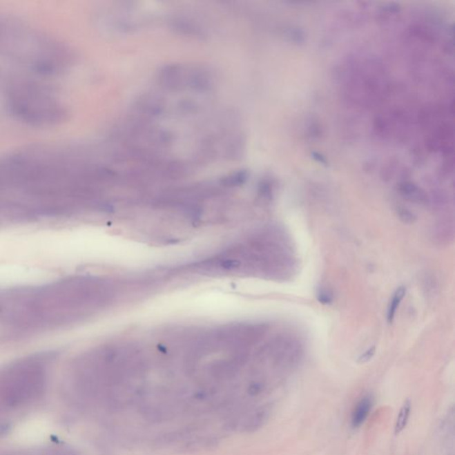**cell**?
I'll use <instances>...</instances> for the list:
<instances>
[{"instance_id":"4","label":"cell","mask_w":455,"mask_h":455,"mask_svg":"<svg viewBox=\"0 0 455 455\" xmlns=\"http://www.w3.org/2000/svg\"><path fill=\"white\" fill-rule=\"evenodd\" d=\"M48 358L30 356L0 368V412L30 403L44 392Z\"/></svg>"},{"instance_id":"9","label":"cell","mask_w":455,"mask_h":455,"mask_svg":"<svg viewBox=\"0 0 455 455\" xmlns=\"http://www.w3.org/2000/svg\"><path fill=\"white\" fill-rule=\"evenodd\" d=\"M399 219L405 224H413L416 222V216L411 213L409 210L401 209L398 211Z\"/></svg>"},{"instance_id":"13","label":"cell","mask_w":455,"mask_h":455,"mask_svg":"<svg viewBox=\"0 0 455 455\" xmlns=\"http://www.w3.org/2000/svg\"><path fill=\"white\" fill-rule=\"evenodd\" d=\"M318 302L323 303V304H328L333 301L332 296L329 293H327L326 291L320 292V295L318 296Z\"/></svg>"},{"instance_id":"5","label":"cell","mask_w":455,"mask_h":455,"mask_svg":"<svg viewBox=\"0 0 455 455\" xmlns=\"http://www.w3.org/2000/svg\"><path fill=\"white\" fill-rule=\"evenodd\" d=\"M372 407L373 399L370 396H365L358 402L351 414L352 428L358 429L366 422Z\"/></svg>"},{"instance_id":"10","label":"cell","mask_w":455,"mask_h":455,"mask_svg":"<svg viewBox=\"0 0 455 455\" xmlns=\"http://www.w3.org/2000/svg\"><path fill=\"white\" fill-rule=\"evenodd\" d=\"M376 348L373 346L372 348L368 349L367 351H365L363 354L358 358V362L359 364H366L367 362H369L371 359L374 358V356L376 355Z\"/></svg>"},{"instance_id":"8","label":"cell","mask_w":455,"mask_h":455,"mask_svg":"<svg viewBox=\"0 0 455 455\" xmlns=\"http://www.w3.org/2000/svg\"><path fill=\"white\" fill-rule=\"evenodd\" d=\"M411 413V401L409 399L404 402L403 405L399 411L397 418V422L395 425V434H399L403 432L405 427L407 425L408 420H409Z\"/></svg>"},{"instance_id":"3","label":"cell","mask_w":455,"mask_h":455,"mask_svg":"<svg viewBox=\"0 0 455 455\" xmlns=\"http://www.w3.org/2000/svg\"><path fill=\"white\" fill-rule=\"evenodd\" d=\"M7 101L11 113L27 125L48 128L66 119L68 111L50 88L32 79L9 84Z\"/></svg>"},{"instance_id":"1","label":"cell","mask_w":455,"mask_h":455,"mask_svg":"<svg viewBox=\"0 0 455 455\" xmlns=\"http://www.w3.org/2000/svg\"><path fill=\"white\" fill-rule=\"evenodd\" d=\"M97 175L58 148H30L0 160V225L59 218L95 195Z\"/></svg>"},{"instance_id":"12","label":"cell","mask_w":455,"mask_h":455,"mask_svg":"<svg viewBox=\"0 0 455 455\" xmlns=\"http://www.w3.org/2000/svg\"><path fill=\"white\" fill-rule=\"evenodd\" d=\"M36 455H74L71 452L66 450V449L61 448H51L48 449L43 452H40L39 454Z\"/></svg>"},{"instance_id":"11","label":"cell","mask_w":455,"mask_h":455,"mask_svg":"<svg viewBox=\"0 0 455 455\" xmlns=\"http://www.w3.org/2000/svg\"><path fill=\"white\" fill-rule=\"evenodd\" d=\"M263 389H264V386H263L262 383L255 382L251 383L247 391H249V394L252 396V397H256V396L261 394L263 391Z\"/></svg>"},{"instance_id":"2","label":"cell","mask_w":455,"mask_h":455,"mask_svg":"<svg viewBox=\"0 0 455 455\" xmlns=\"http://www.w3.org/2000/svg\"><path fill=\"white\" fill-rule=\"evenodd\" d=\"M94 278L70 277L39 286L0 289V340H17L72 326L101 299Z\"/></svg>"},{"instance_id":"7","label":"cell","mask_w":455,"mask_h":455,"mask_svg":"<svg viewBox=\"0 0 455 455\" xmlns=\"http://www.w3.org/2000/svg\"><path fill=\"white\" fill-rule=\"evenodd\" d=\"M407 293V289L405 287H399L394 295H393L391 303H389L388 309V315H387V320L389 324H391L393 320H394L396 312L398 311V308L402 302V300L404 299V297Z\"/></svg>"},{"instance_id":"6","label":"cell","mask_w":455,"mask_h":455,"mask_svg":"<svg viewBox=\"0 0 455 455\" xmlns=\"http://www.w3.org/2000/svg\"><path fill=\"white\" fill-rule=\"evenodd\" d=\"M271 409L269 407H262L251 414L249 419L244 424V432H253L261 428L267 422Z\"/></svg>"}]
</instances>
